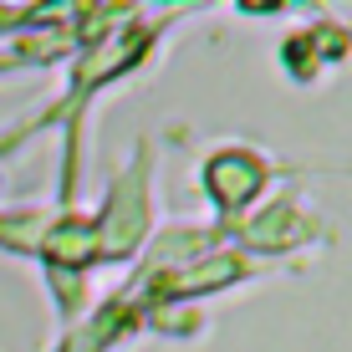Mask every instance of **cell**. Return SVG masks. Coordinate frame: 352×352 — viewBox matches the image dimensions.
I'll return each instance as SVG.
<instances>
[{
    "mask_svg": "<svg viewBox=\"0 0 352 352\" xmlns=\"http://www.w3.org/2000/svg\"><path fill=\"white\" fill-rule=\"evenodd\" d=\"M265 179H271V168H265V159L250 153V148H220L210 164H204V194L214 199L220 214L245 210V204L261 194Z\"/></svg>",
    "mask_w": 352,
    "mask_h": 352,
    "instance_id": "2",
    "label": "cell"
},
{
    "mask_svg": "<svg viewBox=\"0 0 352 352\" xmlns=\"http://www.w3.org/2000/svg\"><path fill=\"white\" fill-rule=\"evenodd\" d=\"M92 225H97V261H123L143 245V235H148V148L138 153L133 174L113 184Z\"/></svg>",
    "mask_w": 352,
    "mask_h": 352,
    "instance_id": "1",
    "label": "cell"
}]
</instances>
